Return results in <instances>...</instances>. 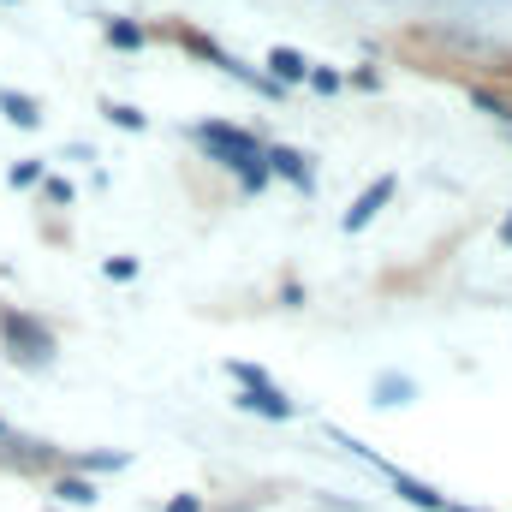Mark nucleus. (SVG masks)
<instances>
[{
  "mask_svg": "<svg viewBox=\"0 0 512 512\" xmlns=\"http://www.w3.org/2000/svg\"><path fill=\"white\" fill-rule=\"evenodd\" d=\"M197 137V149L215 161V167H227V173H239V191L256 197L262 185H268V149L256 143L245 126H227V120H203V126L191 131Z\"/></svg>",
  "mask_w": 512,
  "mask_h": 512,
  "instance_id": "1",
  "label": "nucleus"
},
{
  "mask_svg": "<svg viewBox=\"0 0 512 512\" xmlns=\"http://www.w3.org/2000/svg\"><path fill=\"white\" fill-rule=\"evenodd\" d=\"M0 346H6V358H12L18 370H48L54 352H60L54 328H48L42 316L18 310V304H0Z\"/></svg>",
  "mask_w": 512,
  "mask_h": 512,
  "instance_id": "2",
  "label": "nucleus"
},
{
  "mask_svg": "<svg viewBox=\"0 0 512 512\" xmlns=\"http://www.w3.org/2000/svg\"><path fill=\"white\" fill-rule=\"evenodd\" d=\"M268 179H286L298 197L316 191V167H310V155L292 149V143H268Z\"/></svg>",
  "mask_w": 512,
  "mask_h": 512,
  "instance_id": "3",
  "label": "nucleus"
},
{
  "mask_svg": "<svg viewBox=\"0 0 512 512\" xmlns=\"http://www.w3.org/2000/svg\"><path fill=\"white\" fill-rule=\"evenodd\" d=\"M393 191H399V179H393V173H382L376 185H364V191H358V203H352V209L340 215V227H346V233H364V227H370V221L382 215L387 203H393Z\"/></svg>",
  "mask_w": 512,
  "mask_h": 512,
  "instance_id": "4",
  "label": "nucleus"
},
{
  "mask_svg": "<svg viewBox=\"0 0 512 512\" xmlns=\"http://www.w3.org/2000/svg\"><path fill=\"white\" fill-rule=\"evenodd\" d=\"M233 405H239V411H251V417H268V423H286V417L298 411L280 387H239V393H233Z\"/></svg>",
  "mask_w": 512,
  "mask_h": 512,
  "instance_id": "5",
  "label": "nucleus"
},
{
  "mask_svg": "<svg viewBox=\"0 0 512 512\" xmlns=\"http://www.w3.org/2000/svg\"><path fill=\"white\" fill-rule=\"evenodd\" d=\"M262 66H268V78H274V84H280V90H286V84H304V78H310V66H316V60H304V54H298V48H286V42H274V48H268V54H262Z\"/></svg>",
  "mask_w": 512,
  "mask_h": 512,
  "instance_id": "6",
  "label": "nucleus"
},
{
  "mask_svg": "<svg viewBox=\"0 0 512 512\" xmlns=\"http://www.w3.org/2000/svg\"><path fill=\"white\" fill-rule=\"evenodd\" d=\"M0 114H6L12 126H24V131L42 126V102H36V96H24V90H0Z\"/></svg>",
  "mask_w": 512,
  "mask_h": 512,
  "instance_id": "7",
  "label": "nucleus"
},
{
  "mask_svg": "<svg viewBox=\"0 0 512 512\" xmlns=\"http://www.w3.org/2000/svg\"><path fill=\"white\" fill-rule=\"evenodd\" d=\"M54 495H60V501H66V507H96V501H102V495H96V483H90V477H66V471H60V477H54Z\"/></svg>",
  "mask_w": 512,
  "mask_h": 512,
  "instance_id": "8",
  "label": "nucleus"
},
{
  "mask_svg": "<svg viewBox=\"0 0 512 512\" xmlns=\"http://www.w3.org/2000/svg\"><path fill=\"white\" fill-rule=\"evenodd\" d=\"M149 42V30L143 24H131V18H108V48H120V54H137Z\"/></svg>",
  "mask_w": 512,
  "mask_h": 512,
  "instance_id": "9",
  "label": "nucleus"
},
{
  "mask_svg": "<svg viewBox=\"0 0 512 512\" xmlns=\"http://www.w3.org/2000/svg\"><path fill=\"white\" fill-rule=\"evenodd\" d=\"M465 96H471V102H477L483 114H495L501 126H512V102L501 96V90H489V84H465Z\"/></svg>",
  "mask_w": 512,
  "mask_h": 512,
  "instance_id": "10",
  "label": "nucleus"
},
{
  "mask_svg": "<svg viewBox=\"0 0 512 512\" xmlns=\"http://www.w3.org/2000/svg\"><path fill=\"white\" fill-rule=\"evenodd\" d=\"M411 393H417V382H411V376H399V370L376 376V405H405Z\"/></svg>",
  "mask_w": 512,
  "mask_h": 512,
  "instance_id": "11",
  "label": "nucleus"
},
{
  "mask_svg": "<svg viewBox=\"0 0 512 512\" xmlns=\"http://www.w3.org/2000/svg\"><path fill=\"white\" fill-rule=\"evenodd\" d=\"M102 114H108L120 131H143V126H149V120H143V108H131V102H108Z\"/></svg>",
  "mask_w": 512,
  "mask_h": 512,
  "instance_id": "12",
  "label": "nucleus"
},
{
  "mask_svg": "<svg viewBox=\"0 0 512 512\" xmlns=\"http://www.w3.org/2000/svg\"><path fill=\"white\" fill-rule=\"evenodd\" d=\"M227 376L239 387H274V376L268 370H256V364H239V358H227Z\"/></svg>",
  "mask_w": 512,
  "mask_h": 512,
  "instance_id": "13",
  "label": "nucleus"
},
{
  "mask_svg": "<svg viewBox=\"0 0 512 512\" xmlns=\"http://www.w3.org/2000/svg\"><path fill=\"white\" fill-rule=\"evenodd\" d=\"M304 84H310V90H316V96H334V90H340V84H346V78H340V72H334V66H310V78H304Z\"/></svg>",
  "mask_w": 512,
  "mask_h": 512,
  "instance_id": "14",
  "label": "nucleus"
},
{
  "mask_svg": "<svg viewBox=\"0 0 512 512\" xmlns=\"http://www.w3.org/2000/svg\"><path fill=\"white\" fill-rule=\"evenodd\" d=\"M102 274H108V280H137V256H108Z\"/></svg>",
  "mask_w": 512,
  "mask_h": 512,
  "instance_id": "15",
  "label": "nucleus"
},
{
  "mask_svg": "<svg viewBox=\"0 0 512 512\" xmlns=\"http://www.w3.org/2000/svg\"><path fill=\"white\" fill-rule=\"evenodd\" d=\"M42 179H48L42 161H18V167H12V185H18V191H24V185H42Z\"/></svg>",
  "mask_w": 512,
  "mask_h": 512,
  "instance_id": "16",
  "label": "nucleus"
},
{
  "mask_svg": "<svg viewBox=\"0 0 512 512\" xmlns=\"http://www.w3.org/2000/svg\"><path fill=\"white\" fill-rule=\"evenodd\" d=\"M42 197H48V203H72V185H66V179H42Z\"/></svg>",
  "mask_w": 512,
  "mask_h": 512,
  "instance_id": "17",
  "label": "nucleus"
},
{
  "mask_svg": "<svg viewBox=\"0 0 512 512\" xmlns=\"http://www.w3.org/2000/svg\"><path fill=\"white\" fill-rule=\"evenodd\" d=\"M161 512H203V495H173Z\"/></svg>",
  "mask_w": 512,
  "mask_h": 512,
  "instance_id": "18",
  "label": "nucleus"
},
{
  "mask_svg": "<svg viewBox=\"0 0 512 512\" xmlns=\"http://www.w3.org/2000/svg\"><path fill=\"white\" fill-rule=\"evenodd\" d=\"M280 304H286V310H298V304H304V286H298V280H286V286H280Z\"/></svg>",
  "mask_w": 512,
  "mask_h": 512,
  "instance_id": "19",
  "label": "nucleus"
},
{
  "mask_svg": "<svg viewBox=\"0 0 512 512\" xmlns=\"http://www.w3.org/2000/svg\"><path fill=\"white\" fill-rule=\"evenodd\" d=\"M501 245H507V251H512V209H507V215H501Z\"/></svg>",
  "mask_w": 512,
  "mask_h": 512,
  "instance_id": "20",
  "label": "nucleus"
},
{
  "mask_svg": "<svg viewBox=\"0 0 512 512\" xmlns=\"http://www.w3.org/2000/svg\"><path fill=\"white\" fill-rule=\"evenodd\" d=\"M489 6H507V0H489Z\"/></svg>",
  "mask_w": 512,
  "mask_h": 512,
  "instance_id": "21",
  "label": "nucleus"
}]
</instances>
